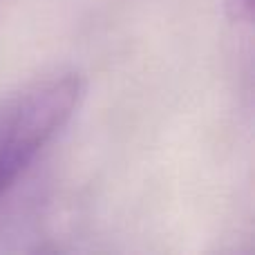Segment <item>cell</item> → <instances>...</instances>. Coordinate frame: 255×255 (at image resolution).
<instances>
[{"instance_id": "1", "label": "cell", "mask_w": 255, "mask_h": 255, "mask_svg": "<svg viewBox=\"0 0 255 255\" xmlns=\"http://www.w3.org/2000/svg\"><path fill=\"white\" fill-rule=\"evenodd\" d=\"M83 94V79L61 72L0 101V202L72 121Z\"/></svg>"}, {"instance_id": "2", "label": "cell", "mask_w": 255, "mask_h": 255, "mask_svg": "<svg viewBox=\"0 0 255 255\" xmlns=\"http://www.w3.org/2000/svg\"><path fill=\"white\" fill-rule=\"evenodd\" d=\"M226 13L235 22H249L253 13V0H224Z\"/></svg>"}]
</instances>
